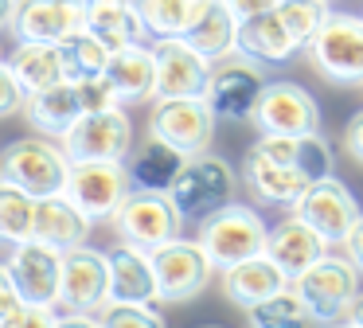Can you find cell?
I'll return each instance as SVG.
<instances>
[{"label":"cell","mask_w":363,"mask_h":328,"mask_svg":"<svg viewBox=\"0 0 363 328\" xmlns=\"http://www.w3.org/2000/svg\"><path fill=\"white\" fill-rule=\"evenodd\" d=\"M266 219L250 207V203H223L219 211L199 219V246H203L207 262L215 270L238 266L254 254H266Z\"/></svg>","instance_id":"obj_1"},{"label":"cell","mask_w":363,"mask_h":328,"mask_svg":"<svg viewBox=\"0 0 363 328\" xmlns=\"http://www.w3.org/2000/svg\"><path fill=\"white\" fill-rule=\"evenodd\" d=\"M235 187H238L235 168H230L223 156H215L203 148V153L184 160V168L176 172V180L168 184V199L180 211V219L199 223L203 215H211L223 203L235 199Z\"/></svg>","instance_id":"obj_2"},{"label":"cell","mask_w":363,"mask_h":328,"mask_svg":"<svg viewBox=\"0 0 363 328\" xmlns=\"http://www.w3.org/2000/svg\"><path fill=\"white\" fill-rule=\"evenodd\" d=\"M67 172H71V156L55 141L24 137V141H12V145L0 148V180L16 184L32 199L59 195L67 184Z\"/></svg>","instance_id":"obj_3"},{"label":"cell","mask_w":363,"mask_h":328,"mask_svg":"<svg viewBox=\"0 0 363 328\" xmlns=\"http://www.w3.org/2000/svg\"><path fill=\"white\" fill-rule=\"evenodd\" d=\"M305 51L332 86H363V16L328 12Z\"/></svg>","instance_id":"obj_4"},{"label":"cell","mask_w":363,"mask_h":328,"mask_svg":"<svg viewBox=\"0 0 363 328\" xmlns=\"http://www.w3.org/2000/svg\"><path fill=\"white\" fill-rule=\"evenodd\" d=\"M262 86H266V67L242 51H230L211 62V78H207L203 98L219 121L242 125V121H250L254 106H258Z\"/></svg>","instance_id":"obj_5"},{"label":"cell","mask_w":363,"mask_h":328,"mask_svg":"<svg viewBox=\"0 0 363 328\" xmlns=\"http://www.w3.org/2000/svg\"><path fill=\"white\" fill-rule=\"evenodd\" d=\"M289 285L297 289V297L305 301L308 317L324 320V324H336V320H344L347 305L359 293V270H355L347 258H336V254L324 250V254L316 258L305 273H297Z\"/></svg>","instance_id":"obj_6"},{"label":"cell","mask_w":363,"mask_h":328,"mask_svg":"<svg viewBox=\"0 0 363 328\" xmlns=\"http://www.w3.org/2000/svg\"><path fill=\"white\" fill-rule=\"evenodd\" d=\"M152 258V278H157V301H191V297H199L207 285H211V273L215 266L207 262L203 246H199V239H168L160 242L157 250H149Z\"/></svg>","instance_id":"obj_7"},{"label":"cell","mask_w":363,"mask_h":328,"mask_svg":"<svg viewBox=\"0 0 363 328\" xmlns=\"http://www.w3.org/2000/svg\"><path fill=\"white\" fill-rule=\"evenodd\" d=\"M110 223H113V231H118L121 242H133V246H141V250H157L160 242L180 234L184 219H180V211L172 207L168 192L129 187Z\"/></svg>","instance_id":"obj_8"},{"label":"cell","mask_w":363,"mask_h":328,"mask_svg":"<svg viewBox=\"0 0 363 328\" xmlns=\"http://www.w3.org/2000/svg\"><path fill=\"white\" fill-rule=\"evenodd\" d=\"M110 297V258L98 246H79L63 250V273H59V309L67 320H90L94 305Z\"/></svg>","instance_id":"obj_9"},{"label":"cell","mask_w":363,"mask_h":328,"mask_svg":"<svg viewBox=\"0 0 363 328\" xmlns=\"http://www.w3.org/2000/svg\"><path fill=\"white\" fill-rule=\"evenodd\" d=\"M129 192L125 160H71L63 195L90 219V223H106L113 219L118 203Z\"/></svg>","instance_id":"obj_10"},{"label":"cell","mask_w":363,"mask_h":328,"mask_svg":"<svg viewBox=\"0 0 363 328\" xmlns=\"http://www.w3.org/2000/svg\"><path fill=\"white\" fill-rule=\"evenodd\" d=\"M59 145L71 160H125V153L133 148V121H129L125 106L82 114L59 137Z\"/></svg>","instance_id":"obj_11"},{"label":"cell","mask_w":363,"mask_h":328,"mask_svg":"<svg viewBox=\"0 0 363 328\" xmlns=\"http://www.w3.org/2000/svg\"><path fill=\"white\" fill-rule=\"evenodd\" d=\"M152 59H157L152 98H203L207 78H211V59H203L184 35L152 39Z\"/></svg>","instance_id":"obj_12"},{"label":"cell","mask_w":363,"mask_h":328,"mask_svg":"<svg viewBox=\"0 0 363 328\" xmlns=\"http://www.w3.org/2000/svg\"><path fill=\"white\" fill-rule=\"evenodd\" d=\"M293 215L301 223H308L332 246V242H344V234L352 231L359 203H355L352 187H344L336 176H324V180H308V187L293 199Z\"/></svg>","instance_id":"obj_13"},{"label":"cell","mask_w":363,"mask_h":328,"mask_svg":"<svg viewBox=\"0 0 363 328\" xmlns=\"http://www.w3.org/2000/svg\"><path fill=\"white\" fill-rule=\"evenodd\" d=\"M258 133H320V106L316 98L297 82H266L258 94V106L250 114Z\"/></svg>","instance_id":"obj_14"},{"label":"cell","mask_w":363,"mask_h":328,"mask_svg":"<svg viewBox=\"0 0 363 328\" xmlns=\"http://www.w3.org/2000/svg\"><path fill=\"white\" fill-rule=\"evenodd\" d=\"M9 278L24 305H55L59 309V273H63V250L40 239H24L9 254Z\"/></svg>","instance_id":"obj_15"},{"label":"cell","mask_w":363,"mask_h":328,"mask_svg":"<svg viewBox=\"0 0 363 328\" xmlns=\"http://www.w3.org/2000/svg\"><path fill=\"white\" fill-rule=\"evenodd\" d=\"M149 133L180 148L184 156H196L211 145L215 114L207 98H157V109L149 114Z\"/></svg>","instance_id":"obj_16"},{"label":"cell","mask_w":363,"mask_h":328,"mask_svg":"<svg viewBox=\"0 0 363 328\" xmlns=\"http://www.w3.org/2000/svg\"><path fill=\"white\" fill-rule=\"evenodd\" d=\"M82 20H86V0H16L9 28L20 43L24 39L59 43L71 31H79Z\"/></svg>","instance_id":"obj_17"},{"label":"cell","mask_w":363,"mask_h":328,"mask_svg":"<svg viewBox=\"0 0 363 328\" xmlns=\"http://www.w3.org/2000/svg\"><path fill=\"white\" fill-rule=\"evenodd\" d=\"M20 109H24L28 125H32L35 133H43V137L59 141V137H63V133L82 117L79 86H74V78L51 82V86H43V90L24 94V106H20Z\"/></svg>","instance_id":"obj_18"},{"label":"cell","mask_w":363,"mask_h":328,"mask_svg":"<svg viewBox=\"0 0 363 328\" xmlns=\"http://www.w3.org/2000/svg\"><path fill=\"white\" fill-rule=\"evenodd\" d=\"M324 250H328V242H324L308 223H301L297 215L281 219V223L269 226V234H266V258L285 273V281H293L297 273H305Z\"/></svg>","instance_id":"obj_19"},{"label":"cell","mask_w":363,"mask_h":328,"mask_svg":"<svg viewBox=\"0 0 363 328\" xmlns=\"http://www.w3.org/2000/svg\"><path fill=\"white\" fill-rule=\"evenodd\" d=\"M242 180H246L254 199L269 203V207H293V199L308 187V176H301L293 164L269 160V156L258 153L254 145H250V153L242 156Z\"/></svg>","instance_id":"obj_20"},{"label":"cell","mask_w":363,"mask_h":328,"mask_svg":"<svg viewBox=\"0 0 363 328\" xmlns=\"http://www.w3.org/2000/svg\"><path fill=\"white\" fill-rule=\"evenodd\" d=\"M106 78H110L113 94H118L121 106H137V102L152 98V82H157V59H152V47L129 43L110 51L106 59Z\"/></svg>","instance_id":"obj_21"},{"label":"cell","mask_w":363,"mask_h":328,"mask_svg":"<svg viewBox=\"0 0 363 328\" xmlns=\"http://www.w3.org/2000/svg\"><path fill=\"white\" fill-rule=\"evenodd\" d=\"M188 156L180 148H172L168 141L160 137H145L137 141L133 148L125 153V176H129V187H145V192H168V184L176 180V172L184 168Z\"/></svg>","instance_id":"obj_22"},{"label":"cell","mask_w":363,"mask_h":328,"mask_svg":"<svg viewBox=\"0 0 363 328\" xmlns=\"http://www.w3.org/2000/svg\"><path fill=\"white\" fill-rule=\"evenodd\" d=\"M297 39L285 31V23L277 20V12L269 8V12L262 16H250V20H238V35H235V51L250 55L254 62H262V67H274V62H289L293 55H297Z\"/></svg>","instance_id":"obj_23"},{"label":"cell","mask_w":363,"mask_h":328,"mask_svg":"<svg viewBox=\"0 0 363 328\" xmlns=\"http://www.w3.org/2000/svg\"><path fill=\"white\" fill-rule=\"evenodd\" d=\"M235 35H238V16L227 8V0H199L191 23L184 28V39L211 62L235 51Z\"/></svg>","instance_id":"obj_24"},{"label":"cell","mask_w":363,"mask_h":328,"mask_svg":"<svg viewBox=\"0 0 363 328\" xmlns=\"http://www.w3.org/2000/svg\"><path fill=\"white\" fill-rule=\"evenodd\" d=\"M86 234H90V219L82 215L63 192L35 199L32 239L51 242V246H59V250H71V246H79V242H86Z\"/></svg>","instance_id":"obj_25"},{"label":"cell","mask_w":363,"mask_h":328,"mask_svg":"<svg viewBox=\"0 0 363 328\" xmlns=\"http://www.w3.org/2000/svg\"><path fill=\"white\" fill-rule=\"evenodd\" d=\"M82 28H86L98 43L110 47V51L145 39V23H141V16H137L133 0H86V20H82Z\"/></svg>","instance_id":"obj_26"},{"label":"cell","mask_w":363,"mask_h":328,"mask_svg":"<svg viewBox=\"0 0 363 328\" xmlns=\"http://www.w3.org/2000/svg\"><path fill=\"white\" fill-rule=\"evenodd\" d=\"M110 297L121 301H157V278H152V258L149 250L121 242L110 254Z\"/></svg>","instance_id":"obj_27"},{"label":"cell","mask_w":363,"mask_h":328,"mask_svg":"<svg viewBox=\"0 0 363 328\" xmlns=\"http://www.w3.org/2000/svg\"><path fill=\"white\" fill-rule=\"evenodd\" d=\"M281 285H289V281H285V273L277 270L266 254H254V258H246V262L223 270V293H227L238 309H250V305L266 301V297L277 293Z\"/></svg>","instance_id":"obj_28"},{"label":"cell","mask_w":363,"mask_h":328,"mask_svg":"<svg viewBox=\"0 0 363 328\" xmlns=\"http://www.w3.org/2000/svg\"><path fill=\"white\" fill-rule=\"evenodd\" d=\"M9 67L16 70L20 86H24L28 94L67 78L63 51H59V43H48V39H24V43L16 47V55L9 59Z\"/></svg>","instance_id":"obj_29"},{"label":"cell","mask_w":363,"mask_h":328,"mask_svg":"<svg viewBox=\"0 0 363 328\" xmlns=\"http://www.w3.org/2000/svg\"><path fill=\"white\" fill-rule=\"evenodd\" d=\"M133 4L145 23V35L160 39V35H184L199 0H133Z\"/></svg>","instance_id":"obj_30"},{"label":"cell","mask_w":363,"mask_h":328,"mask_svg":"<svg viewBox=\"0 0 363 328\" xmlns=\"http://www.w3.org/2000/svg\"><path fill=\"white\" fill-rule=\"evenodd\" d=\"M59 51H63V67L67 78H90V75H102L106 59H110V47L98 43L86 28L71 31L67 39H59Z\"/></svg>","instance_id":"obj_31"},{"label":"cell","mask_w":363,"mask_h":328,"mask_svg":"<svg viewBox=\"0 0 363 328\" xmlns=\"http://www.w3.org/2000/svg\"><path fill=\"white\" fill-rule=\"evenodd\" d=\"M32 219H35V199L28 192H20L16 184L0 180V242H16L32 239Z\"/></svg>","instance_id":"obj_32"},{"label":"cell","mask_w":363,"mask_h":328,"mask_svg":"<svg viewBox=\"0 0 363 328\" xmlns=\"http://www.w3.org/2000/svg\"><path fill=\"white\" fill-rule=\"evenodd\" d=\"M246 312H250V324H258V328H285V324H305V320H313L305 301L297 297V289H289V285L269 293L266 301L250 305Z\"/></svg>","instance_id":"obj_33"},{"label":"cell","mask_w":363,"mask_h":328,"mask_svg":"<svg viewBox=\"0 0 363 328\" xmlns=\"http://www.w3.org/2000/svg\"><path fill=\"white\" fill-rule=\"evenodd\" d=\"M274 12H277V20L285 23V31L305 47L308 39L320 31V23L328 20L332 8H328V0H281Z\"/></svg>","instance_id":"obj_34"},{"label":"cell","mask_w":363,"mask_h":328,"mask_svg":"<svg viewBox=\"0 0 363 328\" xmlns=\"http://www.w3.org/2000/svg\"><path fill=\"white\" fill-rule=\"evenodd\" d=\"M94 324H145L160 328V312L152 301H121V297H106L102 305H94L90 312Z\"/></svg>","instance_id":"obj_35"},{"label":"cell","mask_w":363,"mask_h":328,"mask_svg":"<svg viewBox=\"0 0 363 328\" xmlns=\"http://www.w3.org/2000/svg\"><path fill=\"white\" fill-rule=\"evenodd\" d=\"M293 168L308 180H324L332 176L336 160H332V148L320 133H297V145H293Z\"/></svg>","instance_id":"obj_36"},{"label":"cell","mask_w":363,"mask_h":328,"mask_svg":"<svg viewBox=\"0 0 363 328\" xmlns=\"http://www.w3.org/2000/svg\"><path fill=\"white\" fill-rule=\"evenodd\" d=\"M74 86H79L82 114H98V109H113V106H121L118 94H113V86H110V78H106V75L74 78Z\"/></svg>","instance_id":"obj_37"},{"label":"cell","mask_w":363,"mask_h":328,"mask_svg":"<svg viewBox=\"0 0 363 328\" xmlns=\"http://www.w3.org/2000/svg\"><path fill=\"white\" fill-rule=\"evenodd\" d=\"M20 324H24V297L12 285L9 266H0V328H20Z\"/></svg>","instance_id":"obj_38"},{"label":"cell","mask_w":363,"mask_h":328,"mask_svg":"<svg viewBox=\"0 0 363 328\" xmlns=\"http://www.w3.org/2000/svg\"><path fill=\"white\" fill-rule=\"evenodd\" d=\"M24 86H20L16 70L9 67V59H0V117H12L20 106H24Z\"/></svg>","instance_id":"obj_39"},{"label":"cell","mask_w":363,"mask_h":328,"mask_svg":"<svg viewBox=\"0 0 363 328\" xmlns=\"http://www.w3.org/2000/svg\"><path fill=\"white\" fill-rule=\"evenodd\" d=\"M344 153L352 156L355 164H363V109L352 114L347 125H344Z\"/></svg>","instance_id":"obj_40"},{"label":"cell","mask_w":363,"mask_h":328,"mask_svg":"<svg viewBox=\"0 0 363 328\" xmlns=\"http://www.w3.org/2000/svg\"><path fill=\"white\" fill-rule=\"evenodd\" d=\"M344 258L355 266V270L363 273V211L355 215V223H352V231L344 234Z\"/></svg>","instance_id":"obj_41"},{"label":"cell","mask_w":363,"mask_h":328,"mask_svg":"<svg viewBox=\"0 0 363 328\" xmlns=\"http://www.w3.org/2000/svg\"><path fill=\"white\" fill-rule=\"evenodd\" d=\"M281 0H227V8L238 16V20H250V16H262L269 8H277Z\"/></svg>","instance_id":"obj_42"},{"label":"cell","mask_w":363,"mask_h":328,"mask_svg":"<svg viewBox=\"0 0 363 328\" xmlns=\"http://www.w3.org/2000/svg\"><path fill=\"white\" fill-rule=\"evenodd\" d=\"M344 320H347V324H355V328H363V289H359V293H355V301L347 305Z\"/></svg>","instance_id":"obj_43"},{"label":"cell","mask_w":363,"mask_h":328,"mask_svg":"<svg viewBox=\"0 0 363 328\" xmlns=\"http://www.w3.org/2000/svg\"><path fill=\"white\" fill-rule=\"evenodd\" d=\"M12 8H16V0H0V28H9V20H12Z\"/></svg>","instance_id":"obj_44"},{"label":"cell","mask_w":363,"mask_h":328,"mask_svg":"<svg viewBox=\"0 0 363 328\" xmlns=\"http://www.w3.org/2000/svg\"><path fill=\"white\" fill-rule=\"evenodd\" d=\"M0 59H4V47H0Z\"/></svg>","instance_id":"obj_45"}]
</instances>
